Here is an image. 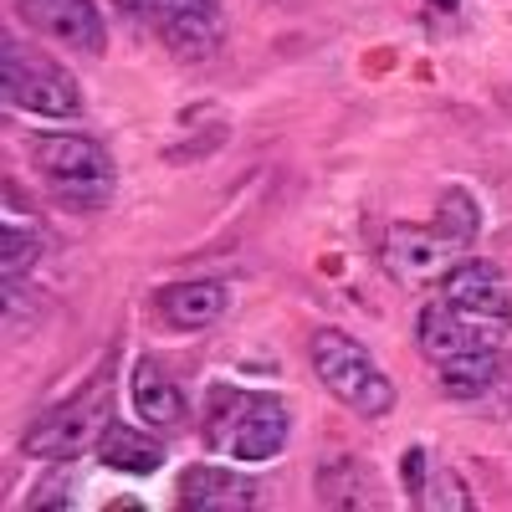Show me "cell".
<instances>
[{
  "label": "cell",
  "mask_w": 512,
  "mask_h": 512,
  "mask_svg": "<svg viewBox=\"0 0 512 512\" xmlns=\"http://www.w3.org/2000/svg\"><path fill=\"white\" fill-rule=\"evenodd\" d=\"M436 226L466 246V241L477 236V226H482V210H477V200L466 195V190H446V200H441V210H436Z\"/></svg>",
  "instance_id": "2e32d148"
},
{
  "label": "cell",
  "mask_w": 512,
  "mask_h": 512,
  "mask_svg": "<svg viewBox=\"0 0 512 512\" xmlns=\"http://www.w3.org/2000/svg\"><path fill=\"white\" fill-rule=\"evenodd\" d=\"M308 354H313L318 384L338 405H349L364 420H379V415L395 410V384H390V374L369 359V349L359 344V338L338 333V328H318Z\"/></svg>",
  "instance_id": "7a4b0ae2"
},
{
  "label": "cell",
  "mask_w": 512,
  "mask_h": 512,
  "mask_svg": "<svg viewBox=\"0 0 512 512\" xmlns=\"http://www.w3.org/2000/svg\"><path fill=\"white\" fill-rule=\"evenodd\" d=\"M436 6H441V11H456V0H436Z\"/></svg>",
  "instance_id": "44dd1931"
},
{
  "label": "cell",
  "mask_w": 512,
  "mask_h": 512,
  "mask_svg": "<svg viewBox=\"0 0 512 512\" xmlns=\"http://www.w3.org/2000/svg\"><path fill=\"white\" fill-rule=\"evenodd\" d=\"M93 456L103 466H113V472H128V477H149L164 466V446L154 436H144L139 425H118V420H108V431L98 436Z\"/></svg>",
  "instance_id": "5bb4252c"
},
{
  "label": "cell",
  "mask_w": 512,
  "mask_h": 512,
  "mask_svg": "<svg viewBox=\"0 0 512 512\" xmlns=\"http://www.w3.org/2000/svg\"><path fill=\"white\" fill-rule=\"evenodd\" d=\"M379 262L400 287H431L461 262V241L441 226H390L379 241Z\"/></svg>",
  "instance_id": "52a82bcc"
},
{
  "label": "cell",
  "mask_w": 512,
  "mask_h": 512,
  "mask_svg": "<svg viewBox=\"0 0 512 512\" xmlns=\"http://www.w3.org/2000/svg\"><path fill=\"white\" fill-rule=\"evenodd\" d=\"M26 507H67V482L47 477V482L36 487V497H26Z\"/></svg>",
  "instance_id": "ffe728a7"
},
{
  "label": "cell",
  "mask_w": 512,
  "mask_h": 512,
  "mask_svg": "<svg viewBox=\"0 0 512 512\" xmlns=\"http://www.w3.org/2000/svg\"><path fill=\"white\" fill-rule=\"evenodd\" d=\"M16 11L31 31L62 41V47L103 52V16L93 0H16Z\"/></svg>",
  "instance_id": "30bf717a"
},
{
  "label": "cell",
  "mask_w": 512,
  "mask_h": 512,
  "mask_svg": "<svg viewBox=\"0 0 512 512\" xmlns=\"http://www.w3.org/2000/svg\"><path fill=\"white\" fill-rule=\"evenodd\" d=\"M425 461H431V451H425V446H410L405 451V487L420 497V487H425Z\"/></svg>",
  "instance_id": "d6986e66"
},
{
  "label": "cell",
  "mask_w": 512,
  "mask_h": 512,
  "mask_svg": "<svg viewBox=\"0 0 512 512\" xmlns=\"http://www.w3.org/2000/svg\"><path fill=\"white\" fill-rule=\"evenodd\" d=\"M108 420H113V374L103 369L72 400H62L41 415L21 436V451L41 456V461H72L82 451H98V436L108 431Z\"/></svg>",
  "instance_id": "277c9868"
},
{
  "label": "cell",
  "mask_w": 512,
  "mask_h": 512,
  "mask_svg": "<svg viewBox=\"0 0 512 512\" xmlns=\"http://www.w3.org/2000/svg\"><path fill=\"white\" fill-rule=\"evenodd\" d=\"M134 410H139L144 425H154V431H175V425H185V415H190L185 390L149 359L134 364Z\"/></svg>",
  "instance_id": "4fadbf2b"
},
{
  "label": "cell",
  "mask_w": 512,
  "mask_h": 512,
  "mask_svg": "<svg viewBox=\"0 0 512 512\" xmlns=\"http://www.w3.org/2000/svg\"><path fill=\"white\" fill-rule=\"evenodd\" d=\"M180 507H190V512H246V507H256V482L231 472V466L200 461V466H185V477H180Z\"/></svg>",
  "instance_id": "8fae6325"
},
{
  "label": "cell",
  "mask_w": 512,
  "mask_h": 512,
  "mask_svg": "<svg viewBox=\"0 0 512 512\" xmlns=\"http://www.w3.org/2000/svg\"><path fill=\"white\" fill-rule=\"evenodd\" d=\"M420 502L425 507H472V497H461V482L451 472H441L436 482H425L420 487Z\"/></svg>",
  "instance_id": "ac0fdd59"
},
{
  "label": "cell",
  "mask_w": 512,
  "mask_h": 512,
  "mask_svg": "<svg viewBox=\"0 0 512 512\" xmlns=\"http://www.w3.org/2000/svg\"><path fill=\"white\" fill-rule=\"evenodd\" d=\"M287 400L282 395H251L236 384H216L205 400V446L226 451L231 461H272L287 446Z\"/></svg>",
  "instance_id": "6da1fadb"
},
{
  "label": "cell",
  "mask_w": 512,
  "mask_h": 512,
  "mask_svg": "<svg viewBox=\"0 0 512 512\" xmlns=\"http://www.w3.org/2000/svg\"><path fill=\"white\" fill-rule=\"evenodd\" d=\"M415 338H420V354H425V359L446 364V359L472 354V349H497V344H502V323L472 318V313L451 308L446 297H441V303H425V308H420Z\"/></svg>",
  "instance_id": "ba28073f"
},
{
  "label": "cell",
  "mask_w": 512,
  "mask_h": 512,
  "mask_svg": "<svg viewBox=\"0 0 512 512\" xmlns=\"http://www.w3.org/2000/svg\"><path fill=\"white\" fill-rule=\"evenodd\" d=\"M128 11L144 16L154 36L180 62H205L221 52V6L216 0H128Z\"/></svg>",
  "instance_id": "8992f818"
},
{
  "label": "cell",
  "mask_w": 512,
  "mask_h": 512,
  "mask_svg": "<svg viewBox=\"0 0 512 512\" xmlns=\"http://www.w3.org/2000/svg\"><path fill=\"white\" fill-rule=\"evenodd\" d=\"M31 164L67 210H103L113 200V159L88 134H41L31 144Z\"/></svg>",
  "instance_id": "3957f363"
},
{
  "label": "cell",
  "mask_w": 512,
  "mask_h": 512,
  "mask_svg": "<svg viewBox=\"0 0 512 512\" xmlns=\"http://www.w3.org/2000/svg\"><path fill=\"white\" fill-rule=\"evenodd\" d=\"M31 262H36V236L6 226V236H0V272H6V287H16Z\"/></svg>",
  "instance_id": "e0dca14e"
},
{
  "label": "cell",
  "mask_w": 512,
  "mask_h": 512,
  "mask_svg": "<svg viewBox=\"0 0 512 512\" xmlns=\"http://www.w3.org/2000/svg\"><path fill=\"white\" fill-rule=\"evenodd\" d=\"M446 303L472 313V318H492V323H507L512 318V292H507V277L497 262H482V256H461V262L446 272Z\"/></svg>",
  "instance_id": "9c48e42d"
},
{
  "label": "cell",
  "mask_w": 512,
  "mask_h": 512,
  "mask_svg": "<svg viewBox=\"0 0 512 512\" xmlns=\"http://www.w3.org/2000/svg\"><path fill=\"white\" fill-rule=\"evenodd\" d=\"M0 88H6V103L21 108V113H36V118H72L82 108V93H77V77L41 57L26 41L6 36L0 41Z\"/></svg>",
  "instance_id": "5b68a950"
},
{
  "label": "cell",
  "mask_w": 512,
  "mask_h": 512,
  "mask_svg": "<svg viewBox=\"0 0 512 512\" xmlns=\"http://www.w3.org/2000/svg\"><path fill=\"white\" fill-rule=\"evenodd\" d=\"M497 349H472V354H456L441 364V390L451 400H477L492 390V379H497Z\"/></svg>",
  "instance_id": "9a60e30c"
},
{
  "label": "cell",
  "mask_w": 512,
  "mask_h": 512,
  "mask_svg": "<svg viewBox=\"0 0 512 512\" xmlns=\"http://www.w3.org/2000/svg\"><path fill=\"white\" fill-rule=\"evenodd\" d=\"M226 313V287L221 282H175L159 292V318L180 333H205Z\"/></svg>",
  "instance_id": "7c38bea8"
}]
</instances>
